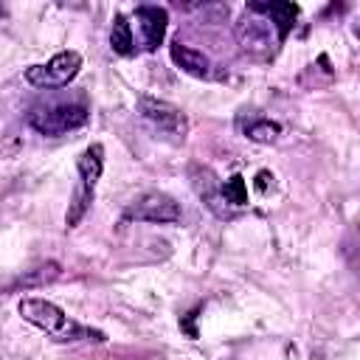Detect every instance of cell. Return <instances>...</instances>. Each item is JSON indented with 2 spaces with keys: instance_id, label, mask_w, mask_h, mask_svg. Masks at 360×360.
I'll use <instances>...</instances> for the list:
<instances>
[{
  "instance_id": "1",
  "label": "cell",
  "mask_w": 360,
  "mask_h": 360,
  "mask_svg": "<svg viewBox=\"0 0 360 360\" xmlns=\"http://www.w3.org/2000/svg\"><path fill=\"white\" fill-rule=\"evenodd\" d=\"M17 312L22 315V321H28L31 326L42 329L51 340H59V343H73V340H82V338H93V340H104L101 332H90L87 326H82L79 321H73L62 307H56L53 301L48 298H22Z\"/></svg>"
},
{
  "instance_id": "2",
  "label": "cell",
  "mask_w": 360,
  "mask_h": 360,
  "mask_svg": "<svg viewBox=\"0 0 360 360\" xmlns=\"http://www.w3.org/2000/svg\"><path fill=\"white\" fill-rule=\"evenodd\" d=\"M101 169H104V146L93 143L79 158V180H76V188H73V197H70L68 214H65V225L68 228L79 225L82 217L87 214V208L93 202V194H96V183L101 177Z\"/></svg>"
},
{
  "instance_id": "3",
  "label": "cell",
  "mask_w": 360,
  "mask_h": 360,
  "mask_svg": "<svg viewBox=\"0 0 360 360\" xmlns=\"http://www.w3.org/2000/svg\"><path fill=\"white\" fill-rule=\"evenodd\" d=\"M233 31H236V42H239V48H242L245 53H250V56H262V59L273 53L276 42H281L276 22H273L267 14L256 11L253 6H248V11L239 17V22H236Z\"/></svg>"
},
{
  "instance_id": "4",
  "label": "cell",
  "mask_w": 360,
  "mask_h": 360,
  "mask_svg": "<svg viewBox=\"0 0 360 360\" xmlns=\"http://www.w3.org/2000/svg\"><path fill=\"white\" fill-rule=\"evenodd\" d=\"M87 118H90V112L84 104H53V107H37L28 112L31 129H37L39 135H48V138L68 135V132L84 127Z\"/></svg>"
},
{
  "instance_id": "5",
  "label": "cell",
  "mask_w": 360,
  "mask_h": 360,
  "mask_svg": "<svg viewBox=\"0 0 360 360\" xmlns=\"http://www.w3.org/2000/svg\"><path fill=\"white\" fill-rule=\"evenodd\" d=\"M79 70H82V56L76 51H59L45 65L25 68V82L34 87H62L73 82Z\"/></svg>"
},
{
  "instance_id": "6",
  "label": "cell",
  "mask_w": 360,
  "mask_h": 360,
  "mask_svg": "<svg viewBox=\"0 0 360 360\" xmlns=\"http://www.w3.org/2000/svg\"><path fill=\"white\" fill-rule=\"evenodd\" d=\"M124 217L135 219V222L166 225V222H177L180 219V205L169 194H163V191H149V194L138 197L132 205H127Z\"/></svg>"
},
{
  "instance_id": "7",
  "label": "cell",
  "mask_w": 360,
  "mask_h": 360,
  "mask_svg": "<svg viewBox=\"0 0 360 360\" xmlns=\"http://www.w3.org/2000/svg\"><path fill=\"white\" fill-rule=\"evenodd\" d=\"M138 112H141V118H146L149 124H155L163 132H172V135H180L183 138L186 129H188V121H186L183 110L174 107V104H169V101H163V98L141 96L138 98Z\"/></svg>"
},
{
  "instance_id": "8",
  "label": "cell",
  "mask_w": 360,
  "mask_h": 360,
  "mask_svg": "<svg viewBox=\"0 0 360 360\" xmlns=\"http://www.w3.org/2000/svg\"><path fill=\"white\" fill-rule=\"evenodd\" d=\"M135 25H138V42L143 51H155L163 37H166V22H169V14L166 8L160 6H138L135 14H132Z\"/></svg>"
},
{
  "instance_id": "9",
  "label": "cell",
  "mask_w": 360,
  "mask_h": 360,
  "mask_svg": "<svg viewBox=\"0 0 360 360\" xmlns=\"http://www.w3.org/2000/svg\"><path fill=\"white\" fill-rule=\"evenodd\" d=\"M169 56L183 73H188L194 79H208L211 76V59L197 48H188L183 42H172L169 45Z\"/></svg>"
},
{
  "instance_id": "10",
  "label": "cell",
  "mask_w": 360,
  "mask_h": 360,
  "mask_svg": "<svg viewBox=\"0 0 360 360\" xmlns=\"http://www.w3.org/2000/svg\"><path fill=\"white\" fill-rule=\"evenodd\" d=\"M194 186H197V194L202 197V202H205L219 219H231V217H233V205L225 200L222 183H219L208 169H202V177L194 180Z\"/></svg>"
},
{
  "instance_id": "11",
  "label": "cell",
  "mask_w": 360,
  "mask_h": 360,
  "mask_svg": "<svg viewBox=\"0 0 360 360\" xmlns=\"http://www.w3.org/2000/svg\"><path fill=\"white\" fill-rule=\"evenodd\" d=\"M248 6H253V8L262 11V14H267V17L276 22L278 37L287 39V34L292 31L295 17H298V6H295V3H248Z\"/></svg>"
},
{
  "instance_id": "12",
  "label": "cell",
  "mask_w": 360,
  "mask_h": 360,
  "mask_svg": "<svg viewBox=\"0 0 360 360\" xmlns=\"http://www.w3.org/2000/svg\"><path fill=\"white\" fill-rule=\"evenodd\" d=\"M110 48L118 56H132L135 53V37H132V25L124 14H115L112 28H110Z\"/></svg>"
},
{
  "instance_id": "13",
  "label": "cell",
  "mask_w": 360,
  "mask_h": 360,
  "mask_svg": "<svg viewBox=\"0 0 360 360\" xmlns=\"http://www.w3.org/2000/svg\"><path fill=\"white\" fill-rule=\"evenodd\" d=\"M245 135L253 143H276L278 135H281V127L276 121H270V118H256V121H250L245 127Z\"/></svg>"
},
{
  "instance_id": "14",
  "label": "cell",
  "mask_w": 360,
  "mask_h": 360,
  "mask_svg": "<svg viewBox=\"0 0 360 360\" xmlns=\"http://www.w3.org/2000/svg\"><path fill=\"white\" fill-rule=\"evenodd\" d=\"M222 191H225V200L233 205V208H242L248 205V183L242 174H233L231 180L222 183Z\"/></svg>"
},
{
  "instance_id": "15",
  "label": "cell",
  "mask_w": 360,
  "mask_h": 360,
  "mask_svg": "<svg viewBox=\"0 0 360 360\" xmlns=\"http://www.w3.org/2000/svg\"><path fill=\"white\" fill-rule=\"evenodd\" d=\"M56 276H59V264H45V267H37L34 273L22 276L20 284H22V287H31V284H48V281H53Z\"/></svg>"
},
{
  "instance_id": "16",
  "label": "cell",
  "mask_w": 360,
  "mask_h": 360,
  "mask_svg": "<svg viewBox=\"0 0 360 360\" xmlns=\"http://www.w3.org/2000/svg\"><path fill=\"white\" fill-rule=\"evenodd\" d=\"M270 183H273V174L262 169V172L256 174V188H259V191H267V186H270Z\"/></svg>"
},
{
  "instance_id": "17",
  "label": "cell",
  "mask_w": 360,
  "mask_h": 360,
  "mask_svg": "<svg viewBox=\"0 0 360 360\" xmlns=\"http://www.w3.org/2000/svg\"><path fill=\"white\" fill-rule=\"evenodd\" d=\"M352 31H354V37H357V39H360V17H357V20H354V22H352Z\"/></svg>"
}]
</instances>
